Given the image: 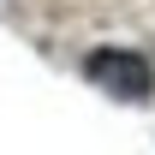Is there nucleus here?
I'll use <instances>...</instances> for the list:
<instances>
[{"instance_id": "nucleus-1", "label": "nucleus", "mask_w": 155, "mask_h": 155, "mask_svg": "<svg viewBox=\"0 0 155 155\" xmlns=\"http://www.w3.org/2000/svg\"><path fill=\"white\" fill-rule=\"evenodd\" d=\"M84 78L96 90H107L114 101H149V90H155L149 60L131 54V48H96V54L84 60Z\"/></svg>"}]
</instances>
